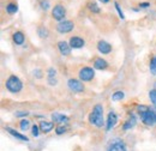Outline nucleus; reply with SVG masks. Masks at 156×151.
Returning a JSON list of instances; mask_svg holds the SVG:
<instances>
[{
    "label": "nucleus",
    "mask_w": 156,
    "mask_h": 151,
    "mask_svg": "<svg viewBox=\"0 0 156 151\" xmlns=\"http://www.w3.org/2000/svg\"><path fill=\"white\" fill-rule=\"evenodd\" d=\"M29 126H30V121H29V120H25V119L20 120V130H22V131H27V130L29 128Z\"/></svg>",
    "instance_id": "nucleus-22"
},
{
    "label": "nucleus",
    "mask_w": 156,
    "mask_h": 151,
    "mask_svg": "<svg viewBox=\"0 0 156 151\" xmlns=\"http://www.w3.org/2000/svg\"><path fill=\"white\" fill-rule=\"evenodd\" d=\"M118 122V116L114 112H111L108 114V118H107V122H106V131H111Z\"/></svg>",
    "instance_id": "nucleus-8"
},
{
    "label": "nucleus",
    "mask_w": 156,
    "mask_h": 151,
    "mask_svg": "<svg viewBox=\"0 0 156 151\" xmlns=\"http://www.w3.org/2000/svg\"><path fill=\"white\" fill-rule=\"evenodd\" d=\"M58 48H59V52L61 53V55L67 57V55L71 54V46H70V43H67L65 41H59Z\"/></svg>",
    "instance_id": "nucleus-9"
},
{
    "label": "nucleus",
    "mask_w": 156,
    "mask_h": 151,
    "mask_svg": "<svg viewBox=\"0 0 156 151\" xmlns=\"http://www.w3.org/2000/svg\"><path fill=\"white\" fill-rule=\"evenodd\" d=\"M155 90H156V83H155Z\"/></svg>",
    "instance_id": "nucleus-36"
},
{
    "label": "nucleus",
    "mask_w": 156,
    "mask_h": 151,
    "mask_svg": "<svg viewBox=\"0 0 156 151\" xmlns=\"http://www.w3.org/2000/svg\"><path fill=\"white\" fill-rule=\"evenodd\" d=\"M149 97H150V101L154 103V106L156 107V90L155 89H153V90L149 91Z\"/></svg>",
    "instance_id": "nucleus-25"
},
{
    "label": "nucleus",
    "mask_w": 156,
    "mask_h": 151,
    "mask_svg": "<svg viewBox=\"0 0 156 151\" xmlns=\"http://www.w3.org/2000/svg\"><path fill=\"white\" fill-rule=\"evenodd\" d=\"M94 67L96 70H106L108 67V62L102 58H96L94 60Z\"/></svg>",
    "instance_id": "nucleus-14"
},
{
    "label": "nucleus",
    "mask_w": 156,
    "mask_h": 151,
    "mask_svg": "<svg viewBox=\"0 0 156 151\" xmlns=\"http://www.w3.org/2000/svg\"><path fill=\"white\" fill-rule=\"evenodd\" d=\"M149 68H150V72L151 75L156 76V57H154L150 61V65H149Z\"/></svg>",
    "instance_id": "nucleus-23"
},
{
    "label": "nucleus",
    "mask_w": 156,
    "mask_h": 151,
    "mask_svg": "<svg viewBox=\"0 0 156 151\" xmlns=\"http://www.w3.org/2000/svg\"><path fill=\"white\" fill-rule=\"evenodd\" d=\"M55 76H57V71H55L53 67H51V68L48 70V82L51 83V85H55V83H57Z\"/></svg>",
    "instance_id": "nucleus-19"
},
{
    "label": "nucleus",
    "mask_w": 156,
    "mask_h": 151,
    "mask_svg": "<svg viewBox=\"0 0 156 151\" xmlns=\"http://www.w3.org/2000/svg\"><path fill=\"white\" fill-rule=\"evenodd\" d=\"M6 85V89L10 91V93H13V94H17L20 93L23 88V83L20 82V79L16 76H10L5 83Z\"/></svg>",
    "instance_id": "nucleus-2"
},
{
    "label": "nucleus",
    "mask_w": 156,
    "mask_h": 151,
    "mask_svg": "<svg viewBox=\"0 0 156 151\" xmlns=\"http://www.w3.org/2000/svg\"><path fill=\"white\" fill-rule=\"evenodd\" d=\"M85 42L82 37H78V36H73V37L70 38V46L71 48H75V49H78V48H82L84 47Z\"/></svg>",
    "instance_id": "nucleus-12"
},
{
    "label": "nucleus",
    "mask_w": 156,
    "mask_h": 151,
    "mask_svg": "<svg viewBox=\"0 0 156 151\" xmlns=\"http://www.w3.org/2000/svg\"><path fill=\"white\" fill-rule=\"evenodd\" d=\"M65 15H66V11H65L64 6H61V5H55L53 7V10H52V16H53V18L55 19V20L62 22Z\"/></svg>",
    "instance_id": "nucleus-7"
},
{
    "label": "nucleus",
    "mask_w": 156,
    "mask_h": 151,
    "mask_svg": "<svg viewBox=\"0 0 156 151\" xmlns=\"http://www.w3.org/2000/svg\"><path fill=\"white\" fill-rule=\"evenodd\" d=\"M124 97H125V94L122 91H115L114 94L112 95V100L113 101H121V100H124Z\"/></svg>",
    "instance_id": "nucleus-21"
},
{
    "label": "nucleus",
    "mask_w": 156,
    "mask_h": 151,
    "mask_svg": "<svg viewBox=\"0 0 156 151\" xmlns=\"http://www.w3.org/2000/svg\"><path fill=\"white\" fill-rule=\"evenodd\" d=\"M39 35L41 37H47L48 36V30L47 29H44V28H40L39 29Z\"/></svg>",
    "instance_id": "nucleus-28"
},
{
    "label": "nucleus",
    "mask_w": 156,
    "mask_h": 151,
    "mask_svg": "<svg viewBox=\"0 0 156 151\" xmlns=\"http://www.w3.org/2000/svg\"><path fill=\"white\" fill-rule=\"evenodd\" d=\"M67 131V127L66 126H64V125H59V126H57V128H55V133L57 134H64V133Z\"/></svg>",
    "instance_id": "nucleus-24"
},
{
    "label": "nucleus",
    "mask_w": 156,
    "mask_h": 151,
    "mask_svg": "<svg viewBox=\"0 0 156 151\" xmlns=\"http://www.w3.org/2000/svg\"><path fill=\"white\" fill-rule=\"evenodd\" d=\"M149 109H150V108H149V107H147V106H138V107H137V111H138L139 115H142V114L147 113V112H148Z\"/></svg>",
    "instance_id": "nucleus-26"
},
{
    "label": "nucleus",
    "mask_w": 156,
    "mask_h": 151,
    "mask_svg": "<svg viewBox=\"0 0 156 151\" xmlns=\"http://www.w3.org/2000/svg\"><path fill=\"white\" fill-rule=\"evenodd\" d=\"M140 119H142V121H143L144 125H147V126H154L156 124V111L149 109L147 113L140 115Z\"/></svg>",
    "instance_id": "nucleus-3"
},
{
    "label": "nucleus",
    "mask_w": 156,
    "mask_h": 151,
    "mask_svg": "<svg viewBox=\"0 0 156 151\" xmlns=\"http://www.w3.org/2000/svg\"><path fill=\"white\" fill-rule=\"evenodd\" d=\"M73 28H75V23L72 20H62L57 25V30L60 34H67L72 31Z\"/></svg>",
    "instance_id": "nucleus-5"
},
{
    "label": "nucleus",
    "mask_w": 156,
    "mask_h": 151,
    "mask_svg": "<svg viewBox=\"0 0 156 151\" xmlns=\"http://www.w3.org/2000/svg\"><path fill=\"white\" fill-rule=\"evenodd\" d=\"M100 1H101V2H103V4H106V2H108L109 0H100Z\"/></svg>",
    "instance_id": "nucleus-35"
},
{
    "label": "nucleus",
    "mask_w": 156,
    "mask_h": 151,
    "mask_svg": "<svg viewBox=\"0 0 156 151\" xmlns=\"http://www.w3.org/2000/svg\"><path fill=\"white\" fill-rule=\"evenodd\" d=\"M89 122L96 127H102L105 125L103 121V107L101 104H96L93 112L89 115Z\"/></svg>",
    "instance_id": "nucleus-1"
},
{
    "label": "nucleus",
    "mask_w": 156,
    "mask_h": 151,
    "mask_svg": "<svg viewBox=\"0 0 156 151\" xmlns=\"http://www.w3.org/2000/svg\"><path fill=\"white\" fill-rule=\"evenodd\" d=\"M40 130H41V132L43 133H49L53 128H54V124L53 122H49V121H41L40 122Z\"/></svg>",
    "instance_id": "nucleus-13"
},
{
    "label": "nucleus",
    "mask_w": 156,
    "mask_h": 151,
    "mask_svg": "<svg viewBox=\"0 0 156 151\" xmlns=\"http://www.w3.org/2000/svg\"><path fill=\"white\" fill-rule=\"evenodd\" d=\"M34 76H36L37 78H41L42 75H41V71L40 70H36V71H34Z\"/></svg>",
    "instance_id": "nucleus-34"
},
{
    "label": "nucleus",
    "mask_w": 156,
    "mask_h": 151,
    "mask_svg": "<svg viewBox=\"0 0 156 151\" xmlns=\"http://www.w3.org/2000/svg\"><path fill=\"white\" fill-rule=\"evenodd\" d=\"M17 11H18V7H17L16 4L10 2V4L6 5V12H7L9 15H13V13H16Z\"/></svg>",
    "instance_id": "nucleus-20"
},
{
    "label": "nucleus",
    "mask_w": 156,
    "mask_h": 151,
    "mask_svg": "<svg viewBox=\"0 0 156 151\" xmlns=\"http://www.w3.org/2000/svg\"><path fill=\"white\" fill-rule=\"evenodd\" d=\"M137 122V119L135 115H131L130 116V119L124 124V126H122V128H124V131H127V130H131V128H133L135 127V125H136Z\"/></svg>",
    "instance_id": "nucleus-16"
},
{
    "label": "nucleus",
    "mask_w": 156,
    "mask_h": 151,
    "mask_svg": "<svg viewBox=\"0 0 156 151\" xmlns=\"http://www.w3.org/2000/svg\"><path fill=\"white\" fill-rule=\"evenodd\" d=\"M108 151H127L126 150V145L122 140H115L113 142L109 148H108Z\"/></svg>",
    "instance_id": "nucleus-11"
},
{
    "label": "nucleus",
    "mask_w": 156,
    "mask_h": 151,
    "mask_svg": "<svg viewBox=\"0 0 156 151\" xmlns=\"http://www.w3.org/2000/svg\"><path fill=\"white\" fill-rule=\"evenodd\" d=\"M7 132L10 133L11 135H13V137H16L17 139H20V140H24V142H29V138L27 137V135H24V134H22V133L17 132L16 130H13V128H11V127H6L5 128Z\"/></svg>",
    "instance_id": "nucleus-15"
},
{
    "label": "nucleus",
    "mask_w": 156,
    "mask_h": 151,
    "mask_svg": "<svg viewBox=\"0 0 156 151\" xmlns=\"http://www.w3.org/2000/svg\"><path fill=\"white\" fill-rule=\"evenodd\" d=\"M52 119H53V122H58V124H65L69 121V118L66 115H62L60 113H54L52 115Z\"/></svg>",
    "instance_id": "nucleus-17"
},
{
    "label": "nucleus",
    "mask_w": 156,
    "mask_h": 151,
    "mask_svg": "<svg viewBox=\"0 0 156 151\" xmlns=\"http://www.w3.org/2000/svg\"><path fill=\"white\" fill-rule=\"evenodd\" d=\"M98 49L101 54H109L112 52V46L106 41H100L98 43Z\"/></svg>",
    "instance_id": "nucleus-10"
},
{
    "label": "nucleus",
    "mask_w": 156,
    "mask_h": 151,
    "mask_svg": "<svg viewBox=\"0 0 156 151\" xmlns=\"http://www.w3.org/2000/svg\"><path fill=\"white\" fill-rule=\"evenodd\" d=\"M40 131H41V130H40V126H37V125H34L33 128H31V133H33L34 137H37L40 134Z\"/></svg>",
    "instance_id": "nucleus-27"
},
{
    "label": "nucleus",
    "mask_w": 156,
    "mask_h": 151,
    "mask_svg": "<svg viewBox=\"0 0 156 151\" xmlns=\"http://www.w3.org/2000/svg\"><path fill=\"white\" fill-rule=\"evenodd\" d=\"M114 6H115V9H117L118 13H119V17L121 19H125V16H124V13H122V11H121V9H120V6H119V4H118L117 1L114 2Z\"/></svg>",
    "instance_id": "nucleus-30"
},
{
    "label": "nucleus",
    "mask_w": 156,
    "mask_h": 151,
    "mask_svg": "<svg viewBox=\"0 0 156 151\" xmlns=\"http://www.w3.org/2000/svg\"><path fill=\"white\" fill-rule=\"evenodd\" d=\"M67 85H69L70 90L73 91V93H82V91L84 90V85L82 84V82L78 80V79H75V78L69 79Z\"/></svg>",
    "instance_id": "nucleus-6"
},
{
    "label": "nucleus",
    "mask_w": 156,
    "mask_h": 151,
    "mask_svg": "<svg viewBox=\"0 0 156 151\" xmlns=\"http://www.w3.org/2000/svg\"><path fill=\"white\" fill-rule=\"evenodd\" d=\"M89 9H90V11H93L94 13H98V12H100V9H98V6L96 5V4H94V2L89 5Z\"/></svg>",
    "instance_id": "nucleus-29"
},
{
    "label": "nucleus",
    "mask_w": 156,
    "mask_h": 151,
    "mask_svg": "<svg viewBox=\"0 0 156 151\" xmlns=\"http://www.w3.org/2000/svg\"><path fill=\"white\" fill-rule=\"evenodd\" d=\"M24 40H25V36H24V34L22 31H16L13 34V42L16 44H18V46L23 44L24 43Z\"/></svg>",
    "instance_id": "nucleus-18"
},
{
    "label": "nucleus",
    "mask_w": 156,
    "mask_h": 151,
    "mask_svg": "<svg viewBox=\"0 0 156 151\" xmlns=\"http://www.w3.org/2000/svg\"><path fill=\"white\" fill-rule=\"evenodd\" d=\"M41 7H42V10H48L49 9V1L48 0H41Z\"/></svg>",
    "instance_id": "nucleus-31"
},
{
    "label": "nucleus",
    "mask_w": 156,
    "mask_h": 151,
    "mask_svg": "<svg viewBox=\"0 0 156 151\" xmlns=\"http://www.w3.org/2000/svg\"><path fill=\"white\" fill-rule=\"evenodd\" d=\"M78 76L82 82H90L95 77V71L91 67H83V68H80Z\"/></svg>",
    "instance_id": "nucleus-4"
},
{
    "label": "nucleus",
    "mask_w": 156,
    "mask_h": 151,
    "mask_svg": "<svg viewBox=\"0 0 156 151\" xmlns=\"http://www.w3.org/2000/svg\"><path fill=\"white\" fill-rule=\"evenodd\" d=\"M149 6H150L149 2H140V4H139V7H142V9H147V7H149Z\"/></svg>",
    "instance_id": "nucleus-33"
},
{
    "label": "nucleus",
    "mask_w": 156,
    "mask_h": 151,
    "mask_svg": "<svg viewBox=\"0 0 156 151\" xmlns=\"http://www.w3.org/2000/svg\"><path fill=\"white\" fill-rule=\"evenodd\" d=\"M28 112H17V113H15L16 116H27L28 115Z\"/></svg>",
    "instance_id": "nucleus-32"
}]
</instances>
